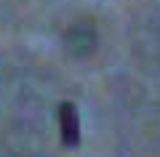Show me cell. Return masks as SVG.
Here are the masks:
<instances>
[{
    "label": "cell",
    "instance_id": "obj_1",
    "mask_svg": "<svg viewBox=\"0 0 160 157\" xmlns=\"http://www.w3.org/2000/svg\"><path fill=\"white\" fill-rule=\"evenodd\" d=\"M59 128H62V144L75 149L80 144V120L75 104H69V101L59 104Z\"/></svg>",
    "mask_w": 160,
    "mask_h": 157
}]
</instances>
